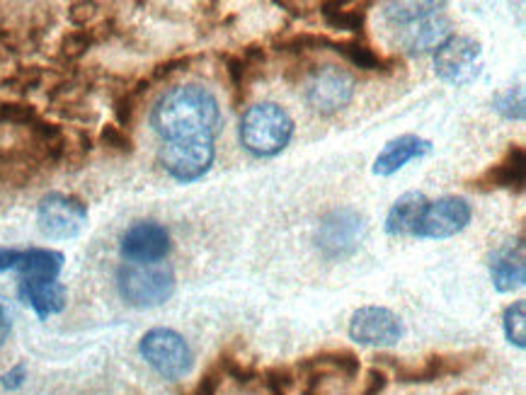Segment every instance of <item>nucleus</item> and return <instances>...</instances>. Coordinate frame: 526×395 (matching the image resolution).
I'll use <instances>...</instances> for the list:
<instances>
[{
  "instance_id": "1",
  "label": "nucleus",
  "mask_w": 526,
  "mask_h": 395,
  "mask_svg": "<svg viewBox=\"0 0 526 395\" xmlns=\"http://www.w3.org/2000/svg\"><path fill=\"white\" fill-rule=\"evenodd\" d=\"M151 127L163 141L214 139L221 129L219 100L202 85H177L153 105Z\"/></svg>"
},
{
  "instance_id": "2",
  "label": "nucleus",
  "mask_w": 526,
  "mask_h": 395,
  "mask_svg": "<svg viewBox=\"0 0 526 395\" xmlns=\"http://www.w3.org/2000/svg\"><path fill=\"white\" fill-rule=\"evenodd\" d=\"M291 136H294V119L277 102L248 107L240 119V143L255 158H272L282 153Z\"/></svg>"
},
{
  "instance_id": "3",
  "label": "nucleus",
  "mask_w": 526,
  "mask_h": 395,
  "mask_svg": "<svg viewBox=\"0 0 526 395\" xmlns=\"http://www.w3.org/2000/svg\"><path fill=\"white\" fill-rule=\"evenodd\" d=\"M175 274L160 265H122L117 269V289L131 308H156L175 294Z\"/></svg>"
},
{
  "instance_id": "4",
  "label": "nucleus",
  "mask_w": 526,
  "mask_h": 395,
  "mask_svg": "<svg viewBox=\"0 0 526 395\" xmlns=\"http://www.w3.org/2000/svg\"><path fill=\"white\" fill-rule=\"evenodd\" d=\"M480 354L483 352L430 354V357L420 359V362H405V359L379 354L376 366H381L388 374L396 376V381L400 383H434L471 371L480 362Z\"/></svg>"
},
{
  "instance_id": "5",
  "label": "nucleus",
  "mask_w": 526,
  "mask_h": 395,
  "mask_svg": "<svg viewBox=\"0 0 526 395\" xmlns=\"http://www.w3.org/2000/svg\"><path fill=\"white\" fill-rule=\"evenodd\" d=\"M139 352L146 359V364L168 381L182 379V376L192 371L194 357L190 345H187V340L180 332L170 328L148 330L141 337Z\"/></svg>"
},
{
  "instance_id": "6",
  "label": "nucleus",
  "mask_w": 526,
  "mask_h": 395,
  "mask_svg": "<svg viewBox=\"0 0 526 395\" xmlns=\"http://www.w3.org/2000/svg\"><path fill=\"white\" fill-rule=\"evenodd\" d=\"M364 236H367V221L357 209L342 206L333 209L320 219L316 231V245L328 260H347L359 250Z\"/></svg>"
},
{
  "instance_id": "7",
  "label": "nucleus",
  "mask_w": 526,
  "mask_h": 395,
  "mask_svg": "<svg viewBox=\"0 0 526 395\" xmlns=\"http://www.w3.org/2000/svg\"><path fill=\"white\" fill-rule=\"evenodd\" d=\"M357 80L347 68L335 64L313 66L306 76V105L320 117H330L345 110L352 102Z\"/></svg>"
},
{
  "instance_id": "8",
  "label": "nucleus",
  "mask_w": 526,
  "mask_h": 395,
  "mask_svg": "<svg viewBox=\"0 0 526 395\" xmlns=\"http://www.w3.org/2000/svg\"><path fill=\"white\" fill-rule=\"evenodd\" d=\"M359 366L362 364L352 349H328L296 364V386L301 388V395H323L328 381L357 379Z\"/></svg>"
},
{
  "instance_id": "9",
  "label": "nucleus",
  "mask_w": 526,
  "mask_h": 395,
  "mask_svg": "<svg viewBox=\"0 0 526 395\" xmlns=\"http://www.w3.org/2000/svg\"><path fill=\"white\" fill-rule=\"evenodd\" d=\"M480 56L483 49L478 39L468 34H449L434 51V71L444 83L461 88L480 76V66H483Z\"/></svg>"
},
{
  "instance_id": "10",
  "label": "nucleus",
  "mask_w": 526,
  "mask_h": 395,
  "mask_svg": "<svg viewBox=\"0 0 526 395\" xmlns=\"http://www.w3.org/2000/svg\"><path fill=\"white\" fill-rule=\"evenodd\" d=\"M214 139H182L165 141L158 151V163L173 180L194 182L209 173L214 165Z\"/></svg>"
},
{
  "instance_id": "11",
  "label": "nucleus",
  "mask_w": 526,
  "mask_h": 395,
  "mask_svg": "<svg viewBox=\"0 0 526 395\" xmlns=\"http://www.w3.org/2000/svg\"><path fill=\"white\" fill-rule=\"evenodd\" d=\"M88 221V206L78 197L61 192H49L37 209L39 231L51 240H71L80 236Z\"/></svg>"
},
{
  "instance_id": "12",
  "label": "nucleus",
  "mask_w": 526,
  "mask_h": 395,
  "mask_svg": "<svg viewBox=\"0 0 526 395\" xmlns=\"http://www.w3.org/2000/svg\"><path fill=\"white\" fill-rule=\"evenodd\" d=\"M473 209L463 197H442L437 202H427L420 221L415 226V238L444 240L461 233L471 223Z\"/></svg>"
},
{
  "instance_id": "13",
  "label": "nucleus",
  "mask_w": 526,
  "mask_h": 395,
  "mask_svg": "<svg viewBox=\"0 0 526 395\" xmlns=\"http://www.w3.org/2000/svg\"><path fill=\"white\" fill-rule=\"evenodd\" d=\"M350 337L367 347H393L403 337V320L391 308L364 306L352 313Z\"/></svg>"
},
{
  "instance_id": "14",
  "label": "nucleus",
  "mask_w": 526,
  "mask_h": 395,
  "mask_svg": "<svg viewBox=\"0 0 526 395\" xmlns=\"http://www.w3.org/2000/svg\"><path fill=\"white\" fill-rule=\"evenodd\" d=\"M170 248H173V240H170L168 228L156 221H136L124 231L122 243H119L124 260H129L131 265H156L163 257H168Z\"/></svg>"
},
{
  "instance_id": "15",
  "label": "nucleus",
  "mask_w": 526,
  "mask_h": 395,
  "mask_svg": "<svg viewBox=\"0 0 526 395\" xmlns=\"http://www.w3.org/2000/svg\"><path fill=\"white\" fill-rule=\"evenodd\" d=\"M524 182H526L524 146L522 143H512V146L505 151V156L490 165V168H485L478 177L468 180L466 187L480 194H490L500 190L522 194Z\"/></svg>"
},
{
  "instance_id": "16",
  "label": "nucleus",
  "mask_w": 526,
  "mask_h": 395,
  "mask_svg": "<svg viewBox=\"0 0 526 395\" xmlns=\"http://www.w3.org/2000/svg\"><path fill=\"white\" fill-rule=\"evenodd\" d=\"M267 66V49L262 44H248L236 54L224 56V71L228 76V85L233 93V107L240 110V105L248 97L250 85L262 76V68Z\"/></svg>"
},
{
  "instance_id": "17",
  "label": "nucleus",
  "mask_w": 526,
  "mask_h": 395,
  "mask_svg": "<svg viewBox=\"0 0 526 395\" xmlns=\"http://www.w3.org/2000/svg\"><path fill=\"white\" fill-rule=\"evenodd\" d=\"M393 32H396L398 47L403 49L405 54L417 56V54H425V51L430 49H437L439 44L449 37L451 22L447 13L439 10V13L422 17V20L410 22V25L398 27V30Z\"/></svg>"
},
{
  "instance_id": "18",
  "label": "nucleus",
  "mask_w": 526,
  "mask_h": 395,
  "mask_svg": "<svg viewBox=\"0 0 526 395\" xmlns=\"http://www.w3.org/2000/svg\"><path fill=\"white\" fill-rule=\"evenodd\" d=\"M325 49L340 54L347 64L359 68V71L369 73H396L400 68V59L396 56H383L364 39L350 37V39H333L325 34Z\"/></svg>"
},
{
  "instance_id": "19",
  "label": "nucleus",
  "mask_w": 526,
  "mask_h": 395,
  "mask_svg": "<svg viewBox=\"0 0 526 395\" xmlns=\"http://www.w3.org/2000/svg\"><path fill=\"white\" fill-rule=\"evenodd\" d=\"M490 279L500 294H510L514 289H522L526 282V262H524V233L517 243L505 245L495 250L490 257Z\"/></svg>"
},
{
  "instance_id": "20",
  "label": "nucleus",
  "mask_w": 526,
  "mask_h": 395,
  "mask_svg": "<svg viewBox=\"0 0 526 395\" xmlns=\"http://www.w3.org/2000/svg\"><path fill=\"white\" fill-rule=\"evenodd\" d=\"M427 153H432V141L422 139V136H415V134L398 136V139L388 141L386 146H383V151L376 156L374 175H379V177L396 175L405 163L427 156Z\"/></svg>"
},
{
  "instance_id": "21",
  "label": "nucleus",
  "mask_w": 526,
  "mask_h": 395,
  "mask_svg": "<svg viewBox=\"0 0 526 395\" xmlns=\"http://www.w3.org/2000/svg\"><path fill=\"white\" fill-rule=\"evenodd\" d=\"M66 296H68L66 286L56 282V279H51V282H32V279H22L20 282V299L25 301L42 320L64 311Z\"/></svg>"
},
{
  "instance_id": "22",
  "label": "nucleus",
  "mask_w": 526,
  "mask_h": 395,
  "mask_svg": "<svg viewBox=\"0 0 526 395\" xmlns=\"http://www.w3.org/2000/svg\"><path fill=\"white\" fill-rule=\"evenodd\" d=\"M325 27L337 32H350L357 39H364L367 30V13L371 3H320L316 5Z\"/></svg>"
},
{
  "instance_id": "23",
  "label": "nucleus",
  "mask_w": 526,
  "mask_h": 395,
  "mask_svg": "<svg viewBox=\"0 0 526 395\" xmlns=\"http://www.w3.org/2000/svg\"><path fill=\"white\" fill-rule=\"evenodd\" d=\"M427 206V197L422 192H408L391 206L386 216V233L393 238L413 236L417 221Z\"/></svg>"
},
{
  "instance_id": "24",
  "label": "nucleus",
  "mask_w": 526,
  "mask_h": 395,
  "mask_svg": "<svg viewBox=\"0 0 526 395\" xmlns=\"http://www.w3.org/2000/svg\"><path fill=\"white\" fill-rule=\"evenodd\" d=\"M17 272L22 279H32V282H51L59 279L61 269H64V253L47 248H32L22 250L20 262H17Z\"/></svg>"
},
{
  "instance_id": "25",
  "label": "nucleus",
  "mask_w": 526,
  "mask_h": 395,
  "mask_svg": "<svg viewBox=\"0 0 526 395\" xmlns=\"http://www.w3.org/2000/svg\"><path fill=\"white\" fill-rule=\"evenodd\" d=\"M447 10V3H386L383 5V20L391 30L422 20V17Z\"/></svg>"
},
{
  "instance_id": "26",
  "label": "nucleus",
  "mask_w": 526,
  "mask_h": 395,
  "mask_svg": "<svg viewBox=\"0 0 526 395\" xmlns=\"http://www.w3.org/2000/svg\"><path fill=\"white\" fill-rule=\"evenodd\" d=\"M526 303L514 301L505 308V316H502V328H505L507 342L514 347L524 349L526 347Z\"/></svg>"
},
{
  "instance_id": "27",
  "label": "nucleus",
  "mask_w": 526,
  "mask_h": 395,
  "mask_svg": "<svg viewBox=\"0 0 526 395\" xmlns=\"http://www.w3.org/2000/svg\"><path fill=\"white\" fill-rule=\"evenodd\" d=\"M495 110L502 114L510 122H522L526 114V102H524V88L522 85H514V88H507L505 93H497L493 100Z\"/></svg>"
},
{
  "instance_id": "28",
  "label": "nucleus",
  "mask_w": 526,
  "mask_h": 395,
  "mask_svg": "<svg viewBox=\"0 0 526 395\" xmlns=\"http://www.w3.org/2000/svg\"><path fill=\"white\" fill-rule=\"evenodd\" d=\"M260 383L267 388V395H291L296 386V374L289 366H274L260 374Z\"/></svg>"
},
{
  "instance_id": "29",
  "label": "nucleus",
  "mask_w": 526,
  "mask_h": 395,
  "mask_svg": "<svg viewBox=\"0 0 526 395\" xmlns=\"http://www.w3.org/2000/svg\"><path fill=\"white\" fill-rule=\"evenodd\" d=\"M93 42H95L93 30H78L66 34L64 42H61V56H64L66 61H76L85 54V51L93 47Z\"/></svg>"
},
{
  "instance_id": "30",
  "label": "nucleus",
  "mask_w": 526,
  "mask_h": 395,
  "mask_svg": "<svg viewBox=\"0 0 526 395\" xmlns=\"http://www.w3.org/2000/svg\"><path fill=\"white\" fill-rule=\"evenodd\" d=\"M100 143L107 151L119 153V156H129V153L134 151V141H131L127 129H119L114 127V124H107V127L100 131Z\"/></svg>"
},
{
  "instance_id": "31",
  "label": "nucleus",
  "mask_w": 526,
  "mask_h": 395,
  "mask_svg": "<svg viewBox=\"0 0 526 395\" xmlns=\"http://www.w3.org/2000/svg\"><path fill=\"white\" fill-rule=\"evenodd\" d=\"M388 379H391V374H388L386 369H381V366H371L367 371V379H364L362 393L359 395H381L386 391Z\"/></svg>"
},
{
  "instance_id": "32",
  "label": "nucleus",
  "mask_w": 526,
  "mask_h": 395,
  "mask_svg": "<svg viewBox=\"0 0 526 395\" xmlns=\"http://www.w3.org/2000/svg\"><path fill=\"white\" fill-rule=\"evenodd\" d=\"M190 61H192L190 56H180V59L165 61V64L156 66V71H153V76L148 78V80H151V83H160V80L170 78V76H173V73H177V71H185V68L190 66Z\"/></svg>"
},
{
  "instance_id": "33",
  "label": "nucleus",
  "mask_w": 526,
  "mask_h": 395,
  "mask_svg": "<svg viewBox=\"0 0 526 395\" xmlns=\"http://www.w3.org/2000/svg\"><path fill=\"white\" fill-rule=\"evenodd\" d=\"M10 332H13V311H10L8 301L0 299V347L8 342Z\"/></svg>"
},
{
  "instance_id": "34",
  "label": "nucleus",
  "mask_w": 526,
  "mask_h": 395,
  "mask_svg": "<svg viewBox=\"0 0 526 395\" xmlns=\"http://www.w3.org/2000/svg\"><path fill=\"white\" fill-rule=\"evenodd\" d=\"M25 376H27L25 364H17L15 369H10L8 374H3L0 383H3L5 391H17V388H22V383H25Z\"/></svg>"
},
{
  "instance_id": "35",
  "label": "nucleus",
  "mask_w": 526,
  "mask_h": 395,
  "mask_svg": "<svg viewBox=\"0 0 526 395\" xmlns=\"http://www.w3.org/2000/svg\"><path fill=\"white\" fill-rule=\"evenodd\" d=\"M22 250L13 248H0V272H8V269H15L17 262H20Z\"/></svg>"
}]
</instances>
